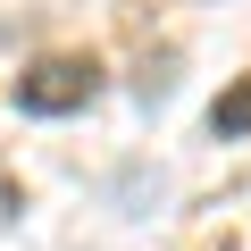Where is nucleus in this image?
Returning <instances> with one entry per match:
<instances>
[{
  "label": "nucleus",
  "instance_id": "f257e3e1",
  "mask_svg": "<svg viewBox=\"0 0 251 251\" xmlns=\"http://www.w3.org/2000/svg\"><path fill=\"white\" fill-rule=\"evenodd\" d=\"M92 92H100L92 59H34L17 75V109L25 117H75V109H92Z\"/></svg>",
  "mask_w": 251,
  "mask_h": 251
},
{
  "label": "nucleus",
  "instance_id": "f03ea898",
  "mask_svg": "<svg viewBox=\"0 0 251 251\" xmlns=\"http://www.w3.org/2000/svg\"><path fill=\"white\" fill-rule=\"evenodd\" d=\"M209 134H218V143H243V134H251V75H234V84L209 100Z\"/></svg>",
  "mask_w": 251,
  "mask_h": 251
}]
</instances>
